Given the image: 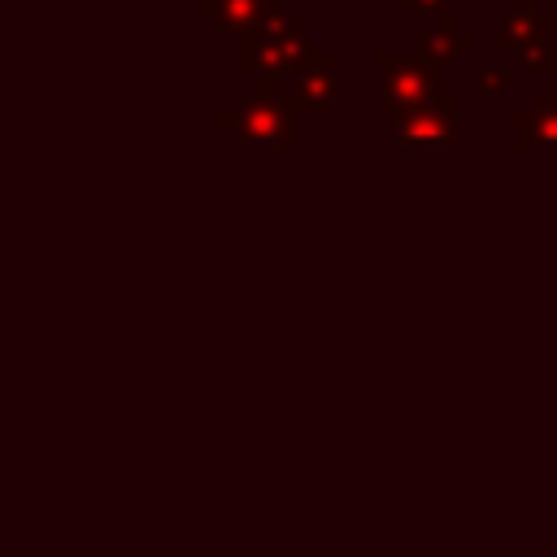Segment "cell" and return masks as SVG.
<instances>
[{
	"label": "cell",
	"mask_w": 557,
	"mask_h": 557,
	"mask_svg": "<svg viewBox=\"0 0 557 557\" xmlns=\"http://www.w3.org/2000/svg\"><path fill=\"white\" fill-rule=\"evenodd\" d=\"M200 9H205L222 30H244V26H252V22L270 9V0H200Z\"/></svg>",
	"instance_id": "4"
},
{
	"label": "cell",
	"mask_w": 557,
	"mask_h": 557,
	"mask_svg": "<svg viewBox=\"0 0 557 557\" xmlns=\"http://www.w3.org/2000/svg\"><path fill=\"white\" fill-rule=\"evenodd\" d=\"M470 48H474V35L461 30L448 13H440L435 30H422V35H418V52L431 57V61H453V57H461V52H470Z\"/></svg>",
	"instance_id": "3"
},
{
	"label": "cell",
	"mask_w": 557,
	"mask_h": 557,
	"mask_svg": "<svg viewBox=\"0 0 557 557\" xmlns=\"http://www.w3.org/2000/svg\"><path fill=\"white\" fill-rule=\"evenodd\" d=\"M396 13H409V9H422V13H448L453 0H392Z\"/></svg>",
	"instance_id": "6"
},
{
	"label": "cell",
	"mask_w": 557,
	"mask_h": 557,
	"mask_svg": "<svg viewBox=\"0 0 557 557\" xmlns=\"http://www.w3.org/2000/svg\"><path fill=\"white\" fill-rule=\"evenodd\" d=\"M379 74L387 78L383 87H387V100L392 104L396 100H413V96H422L431 87V65H422L418 57L413 61H400L392 52H379Z\"/></svg>",
	"instance_id": "2"
},
{
	"label": "cell",
	"mask_w": 557,
	"mask_h": 557,
	"mask_svg": "<svg viewBox=\"0 0 557 557\" xmlns=\"http://www.w3.org/2000/svg\"><path fill=\"white\" fill-rule=\"evenodd\" d=\"M479 83H483L487 91H505V83H509V78H505V74H496V70H492V74L483 70V74H479Z\"/></svg>",
	"instance_id": "7"
},
{
	"label": "cell",
	"mask_w": 557,
	"mask_h": 557,
	"mask_svg": "<svg viewBox=\"0 0 557 557\" xmlns=\"http://www.w3.org/2000/svg\"><path fill=\"white\" fill-rule=\"evenodd\" d=\"M309 57H313V48L296 30V22L292 17H278L274 4L252 26L239 30V65H248V70L274 74V70H292V65H300Z\"/></svg>",
	"instance_id": "1"
},
{
	"label": "cell",
	"mask_w": 557,
	"mask_h": 557,
	"mask_svg": "<svg viewBox=\"0 0 557 557\" xmlns=\"http://www.w3.org/2000/svg\"><path fill=\"white\" fill-rule=\"evenodd\" d=\"M309 104H331V57H318V70H305V91Z\"/></svg>",
	"instance_id": "5"
}]
</instances>
